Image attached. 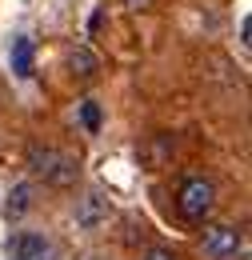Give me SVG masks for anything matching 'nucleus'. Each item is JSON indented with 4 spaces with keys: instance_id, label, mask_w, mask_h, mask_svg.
Returning <instances> with one entry per match:
<instances>
[{
    "instance_id": "nucleus-4",
    "label": "nucleus",
    "mask_w": 252,
    "mask_h": 260,
    "mask_svg": "<svg viewBox=\"0 0 252 260\" xmlns=\"http://www.w3.org/2000/svg\"><path fill=\"white\" fill-rule=\"evenodd\" d=\"M8 260H52V244L40 232H16L8 240Z\"/></svg>"
},
{
    "instance_id": "nucleus-6",
    "label": "nucleus",
    "mask_w": 252,
    "mask_h": 260,
    "mask_svg": "<svg viewBox=\"0 0 252 260\" xmlns=\"http://www.w3.org/2000/svg\"><path fill=\"white\" fill-rule=\"evenodd\" d=\"M12 72H16L20 80L32 76V40L28 36H16V40H12Z\"/></svg>"
},
{
    "instance_id": "nucleus-5",
    "label": "nucleus",
    "mask_w": 252,
    "mask_h": 260,
    "mask_svg": "<svg viewBox=\"0 0 252 260\" xmlns=\"http://www.w3.org/2000/svg\"><path fill=\"white\" fill-rule=\"evenodd\" d=\"M108 216H112V204H108V196H104V192L80 196V204H76V224H80V228H100Z\"/></svg>"
},
{
    "instance_id": "nucleus-8",
    "label": "nucleus",
    "mask_w": 252,
    "mask_h": 260,
    "mask_svg": "<svg viewBox=\"0 0 252 260\" xmlns=\"http://www.w3.org/2000/svg\"><path fill=\"white\" fill-rule=\"evenodd\" d=\"M72 72H76V76H92L96 72V56L88 48H76V52H72Z\"/></svg>"
},
{
    "instance_id": "nucleus-10",
    "label": "nucleus",
    "mask_w": 252,
    "mask_h": 260,
    "mask_svg": "<svg viewBox=\"0 0 252 260\" xmlns=\"http://www.w3.org/2000/svg\"><path fill=\"white\" fill-rule=\"evenodd\" d=\"M144 260H176V256H172L168 248H152V252H148V256H144Z\"/></svg>"
},
{
    "instance_id": "nucleus-2",
    "label": "nucleus",
    "mask_w": 252,
    "mask_h": 260,
    "mask_svg": "<svg viewBox=\"0 0 252 260\" xmlns=\"http://www.w3.org/2000/svg\"><path fill=\"white\" fill-rule=\"evenodd\" d=\"M212 204H216V192H212V184H208L204 176H188V180L180 184V192H176V208H180V216L192 220V224H204V220L212 216Z\"/></svg>"
},
{
    "instance_id": "nucleus-3",
    "label": "nucleus",
    "mask_w": 252,
    "mask_h": 260,
    "mask_svg": "<svg viewBox=\"0 0 252 260\" xmlns=\"http://www.w3.org/2000/svg\"><path fill=\"white\" fill-rule=\"evenodd\" d=\"M240 248H244V232L236 224H212L204 228V252L212 260H232L240 256Z\"/></svg>"
},
{
    "instance_id": "nucleus-9",
    "label": "nucleus",
    "mask_w": 252,
    "mask_h": 260,
    "mask_svg": "<svg viewBox=\"0 0 252 260\" xmlns=\"http://www.w3.org/2000/svg\"><path fill=\"white\" fill-rule=\"evenodd\" d=\"M80 120H84L88 132L100 128V108H96V100H84V104H80Z\"/></svg>"
},
{
    "instance_id": "nucleus-1",
    "label": "nucleus",
    "mask_w": 252,
    "mask_h": 260,
    "mask_svg": "<svg viewBox=\"0 0 252 260\" xmlns=\"http://www.w3.org/2000/svg\"><path fill=\"white\" fill-rule=\"evenodd\" d=\"M28 168H32V176H40V180L52 184V188H72L76 176H80L76 156H68L60 148H40V144L28 148Z\"/></svg>"
},
{
    "instance_id": "nucleus-7",
    "label": "nucleus",
    "mask_w": 252,
    "mask_h": 260,
    "mask_svg": "<svg viewBox=\"0 0 252 260\" xmlns=\"http://www.w3.org/2000/svg\"><path fill=\"white\" fill-rule=\"evenodd\" d=\"M28 204H32V188H28V184H16L12 196H8V208H4V212H8V220H20Z\"/></svg>"
}]
</instances>
